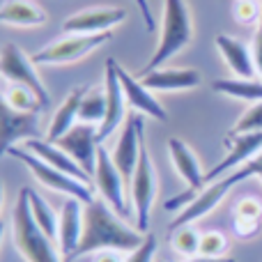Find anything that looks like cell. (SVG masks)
<instances>
[{"label":"cell","instance_id":"obj_1","mask_svg":"<svg viewBox=\"0 0 262 262\" xmlns=\"http://www.w3.org/2000/svg\"><path fill=\"white\" fill-rule=\"evenodd\" d=\"M145 239V232L131 228L124 219L111 207L106 200L95 198L85 205V221H83V237L72 260L99 253V251H120L131 253Z\"/></svg>","mask_w":262,"mask_h":262},{"label":"cell","instance_id":"obj_2","mask_svg":"<svg viewBox=\"0 0 262 262\" xmlns=\"http://www.w3.org/2000/svg\"><path fill=\"white\" fill-rule=\"evenodd\" d=\"M12 235L14 246L23 255L26 262H64L58 249V242H53L39 226L35 223L28 203V186H23L16 195V203L12 209Z\"/></svg>","mask_w":262,"mask_h":262},{"label":"cell","instance_id":"obj_3","mask_svg":"<svg viewBox=\"0 0 262 262\" xmlns=\"http://www.w3.org/2000/svg\"><path fill=\"white\" fill-rule=\"evenodd\" d=\"M191 41H193V18H191V9L186 0H163L159 41L143 72H154L159 67H166V62H170L177 53H182Z\"/></svg>","mask_w":262,"mask_h":262},{"label":"cell","instance_id":"obj_4","mask_svg":"<svg viewBox=\"0 0 262 262\" xmlns=\"http://www.w3.org/2000/svg\"><path fill=\"white\" fill-rule=\"evenodd\" d=\"M7 154L14 159H18V161L32 172V177H35L41 186L55 191V193H62L64 198H76L85 205L97 198V195L92 193L88 182L76 180V177L67 175V172H62V170H55V168H51L49 163H44L41 159H37L35 154H30L26 147H12Z\"/></svg>","mask_w":262,"mask_h":262},{"label":"cell","instance_id":"obj_5","mask_svg":"<svg viewBox=\"0 0 262 262\" xmlns=\"http://www.w3.org/2000/svg\"><path fill=\"white\" fill-rule=\"evenodd\" d=\"M131 184V212L136 219V228L140 232H147L149 228V216H152V207L157 200V189H159V180H157V170H154L152 157H149L147 147H140V157L136 163V170L129 180Z\"/></svg>","mask_w":262,"mask_h":262},{"label":"cell","instance_id":"obj_6","mask_svg":"<svg viewBox=\"0 0 262 262\" xmlns=\"http://www.w3.org/2000/svg\"><path fill=\"white\" fill-rule=\"evenodd\" d=\"M0 76L9 85H23L39 99L41 106H49V90H46L41 76L37 74V67L32 58L16 44H5L0 49Z\"/></svg>","mask_w":262,"mask_h":262},{"label":"cell","instance_id":"obj_7","mask_svg":"<svg viewBox=\"0 0 262 262\" xmlns=\"http://www.w3.org/2000/svg\"><path fill=\"white\" fill-rule=\"evenodd\" d=\"M111 32H99V35H72L62 37V39L53 41V44L39 49L32 55L35 64H44V67H55V64H72L83 60L85 55L95 53L97 49L111 41Z\"/></svg>","mask_w":262,"mask_h":262},{"label":"cell","instance_id":"obj_8","mask_svg":"<svg viewBox=\"0 0 262 262\" xmlns=\"http://www.w3.org/2000/svg\"><path fill=\"white\" fill-rule=\"evenodd\" d=\"M92 180H95L99 198L106 200L122 219L127 216L131 212L129 203H127V193H124V182L127 180H124V175L118 170L113 157H111V152H106L104 145H101L99 152H97V163H95V175H92Z\"/></svg>","mask_w":262,"mask_h":262},{"label":"cell","instance_id":"obj_9","mask_svg":"<svg viewBox=\"0 0 262 262\" xmlns=\"http://www.w3.org/2000/svg\"><path fill=\"white\" fill-rule=\"evenodd\" d=\"M237 184H239V180H237L235 172H228L221 180L212 182V184H205V189L198 191V195H195L182 212H177V216L170 221V230L172 228H180V226H195L200 219L212 214L214 209L223 203V198L230 193L232 186H237Z\"/></svg>","mask_w":262,"mask_h":262},{"label":"cell","instance_id":"obj_10","mask_svg":"<svg viewBox=\"0 0 262 262\" xmlns=\"http://www.w3.org/2000/svg\"><path fill=\"white\" fill-rule=\"evenodd\" d=\"M30 138H39V113L12 108L0 95V159L16 147V143H26Z\"/></svg>","mask_w":262,"mask_h":262},{"label":"cell","instance_id":"obj_11","mask_svg":"<svg viewBox=\"0 0 262 262\" xmlns=\"http://www.w3.org/2000/svg\"><path fill=\"white\" fill-rule=\"evenodd\" d=\"M127 18V9L122 7H88L81 12L72 14L62 21L64 35H99V32H111L124 23Z\"/></svg>","mask_w":262,"mask_h":262},{"label":"cell","instance_id":"obj_12","mask_svg":"<svg viewBox=\"0 0 262 262\" xmlns=\"http://www.w3.org/2000/svg\"><path fill=\"white\" fill-rule=\"evenodd\" d=\"M88 175H95V163H97V152L101 147L99 140V127L97 124H85L78 122L76 127H72L60 140H55Z\"/></svg>","mask_w":262,"mask_h":262},{"label":"cell","instance_id":"obj_13","mask_svg":"<svg viewBox=\"0 0 262 262\" xmlns=\"http://www.w3.org/2000/svg\"><path fill=\"white\" fill-rule=\"evenodd\" d=\"M143 122H140V113H131L127 120H124L122 124V131H120V138L118 143H115L113 152H111V157H113L115 166H118V170L124 175V180H131V175H134L136 170V163H138V157H140V147H143Z\"/></svg>","mask_w":262,"mask_h":262},{"label":"cell","instance_id":"obj_14","mask_svg":"<svg viewBox=\"0 0 262 262\" xmlns=\"http://www.w3.org/2000/svg\"><path fill=\"white\" fill-rule=\"evenodd\" d=\"M104 92H106V118L99 124V140L104 143L111 134L124 122V106H127V97H124L122 83L118 76V62L113 58L106 60V74H104Z\"/></svg>","mask_w":262,"mask_h":262},{"label":"cell","instance_id":"obj_15","mask_svg":"<svg viewBox=\"0 0 262 262\" xmlns=\"http://www.w3.org/2000/svg\"><path fill=\"white\" fill-rule=\"evenodd\" d=\"M83 221H85V203L76 198H64L58 221V249L64 262H72L78 244H81Z\"/></svg>","mask_w":262,"mask_h":262},{"label":"cell","instance_id":"obj_16","mask_svg":"<svg viewBox=\"0 0 262 262\" xmlns=\"http://www.w3.org/2000/svg\"><path fill=\"white\" fill-rule=\"evenodd\" d=\"M260 152H262V131L235 136V140L230 143L228 154L212 168V170H207V177H205V180H207V184H212V182L226 177L228 172H232V170H237L239 166L249 163L251 159H255Z\"/></svg>","mask_w":262,"mask_h":262},{"label":"cell","instance_id":"obj_17","mask_svg":"<svg viewBox=\"0 0 262 262\" xmlns=\"http://www.w3.org/2000/svg\"><path fill=\"white\" fill-rule=\"evenodd\" d=\"M168 157H170V163L175 168V172L186 182V189L189 191H203L205 184H207V172L203 170V163H200L198 154L189 147L182 138H168Z\"/></svg>","mask_w":262,"mask_h":262},{"label":"cell","instance_id":"obj_18","mask_svg":"<svg viewBox=\"0 0 262 262\" xmlns=\"http://www.w3.org/2000/svg\"><path fill=\"white\" fill-rule=\"evenodd\" d=\"M140 83L149 92H182L198 88L203 78L193 67H159L154 72H145Z\"/></svg>","mask_w":262,"mask_h":262},{"label":"cell","instance_id":"obj_19","mask_svg":"<svg viewBox=\"0 0 262 262\" xmlns=\"http://www.w3.org/2000/svg\"><path fill=\"white\" fill-rule=\"evenodd\" d=\"M118 76H120V83H122V90H124V97H127V106L131 111L140 115H147L152 120H159V122H166L168 120V113L161 104L157 101V97L138 81L134 78L127 69H122L118 64Z\"/></svg>","mask_w":262,"mask_h":262},{"label":"cell","instance_id":"obj_20","mask_svg":"<svg viewBox=\"0 0 262 262\" xmlns=\"http://www.w3.org/2000/svg\"><path fill=\"white\" fill-rule=\"evenodd\" d=\"M216 51L221 53L223 62L228 64L235 78H255V62H253V53H251V46L244 44L242 39L230 35H219L216 37Z\"/></svg>","mask_w":262,"mask_h":262},{"label":"cell","instance_id":"obj_21","mask_svg":"<svg viewBox=\"0 0 262 262\" xmlns=\"http://www.w3.org/2000/svg\"><path fill=\"white\" fill-rule=\"evenodd\" d=\"M26 149L30 154H35L37 159H41L44 163H49L51 168H55V170H62V172H67V175L76 177V180H83V182L90 180V175H88L58 143L41 140V138H30V140H26Z\"/></svg>","mask_w":262,"mask_h":262},{"label":"cell","instance_id":"obj_22","mask_svg":"<svg viewBox=\"0 0 262 262\" xmlns=\"http://www.w3.org/2000/svg\"><path fill=\"white\" fill-rule=\"evenodd\" d=\"M49 21L46 12L30 0H5L0 5V23L12 28H39Z\"/></svg>","mask_w":262,"mask_h":262},{"label":"cell","instance_id":"obj_23","mask_svg":"<svg viewBox=\"0 0 262 262\" xmlns=\"http://www.w3.org/2000/svg\"><path fill=\"white\" fill-rule=\"evenodd\" d=\"M83 92H85L83 88H74L62 99V104L55 108L53 118H51V124H49V131H46V140L55 143V140L62 138L69 129L78 124V108H81Z\"/></svg>","mask_w":262,"mask_h":262},{"label":"cell","instance_id":"obj_24","mask_svg":"<svg viewBox=\"0 0 262 262\" xmlns=\"http://www.w3.org/2000/svg\"><path fill=\"white\" fill-rule=\"evenodd\" d=\"M212 90L216 95L251 101V104L262 101V81H255V78H216L212 81Z\"/></svg>","mask_w":262,"mask_h":262},{"label":"cell","instance_id":"obj_25","mask_svg":"<svg viewBox=\"0 0 262 262\" xmlns=\"http://www.w3.org/2000/svg\"><path fill=\"white\" fill-rule=\"evenodd\" d=\"M28 203H30V212H32V219L35 223L51 237L53 242H58V221H60V212H55L51 207V203L44 198L41 193L32 191L28 186Z\"/></svg>","mask_w":262,"mask_h":262},{"label":"cell","instance_id":"obj_26","mask_svg":"<svg viewBox=\"0 0 262 262\" xmlns=\"http://www.w3.org/2000/svg\"><path fill=\"white\" fill-rule=\"evenodd\" d=\"M106 118V92L104 88H90L83 92L81 108H78V122L97 124L99 127Z\"/></svg>","mask_w":262,"mask_h":262},{"label":"cell","instance_id":"obj_27","mask_svg":"<svg viewBox=\"0 0 262 262\" xmlns=\"http://www.w3.org/2000/svg\"><path fill=\"white\" fill-rule=\"evenodd\" d=\"M200 237H203V232H200L195 226L172 228V232H170V249L175 251L180 258H184V260L195 258V255H198V251H200Z\"/></svg>","mask_w":262,"mask_h":262},{"label":"cell","instance_id":"obj_28","mask_svg":"<svg viewBox=\"0 0 262 262\" xmlns=\"http://www.w3.org/2000/svg\"><path fill=\"white\" fill-rule=\"evenodd\" d=\"M3 97L12 108L23 111V113H39V108H44V106L39 104V99L23 85H7Z\"/></svg>","mask_w":262,"mask_h":262},{"label":"cell","instance_id":"obj_29","mask_svg":"<svg viewBox=\"0 0 262 262\" xmlns=\"http://www.w3.org/2000/svg\"><path fill=\"white\" fill-rule=\"evenodd\" d=\"M230 249V239H228L226 232L221 230H207L200 237V251L198 255H205V258H223Z\"/></svg>","mask_w":262,"mask_h":262},{"label":"cell","instance_id":"obj_30","mask_svg":"<svg viewBox=\"0 0 262 262\" xmlns=\"http://www.w3.org/2000/svg\"><path fill=\"white\" fill-rule=\"evenodd\" d=\"M253 131H262V101L258 104H251L244 111L239 120L235 122L230 136H239V134H253Z\"/></svg>","mask_w":262,"mask_h":262},{"label":"cell","instance_id":"obj_31","mask_svg":"<svg viewBox=\"0 0 262 262\" xmlns=\"http://www.w3.org/2000/svg\"><path fill=\"white\" fill-rule=\"evenodd\" d=\"M232 16L239 26H255V23H260L262 7L258 0H235Z\"/></svg>","mask_w":262,"mask_h":262},{"label":"cell","instance_id":"obj_32","mask_svg":"<svg viewBox=\"0 0 262 262\" xmlns=\"http://www.w3.org/2000/svg\"><path fill=\"white\" fill-rule=\"evenodd\" d=\"M157 235H152V232H145V239L143 244L138 246V249H134L131 253H127V258L124 262H154L157 258Z\"/></svg>","mask_w":262,"mask_h":262},{"label":"cell","instance_id":"obj_33","mask_svg":"<svg viewBox=\"0 0 262 262\" xmlns=\"http://www.w3.org/2000/svg\"><path fill=\"white\" fill-rule=\"evenodd\" d=\"M235 216L262 221V203L258 198H253V195H244V198L235 205Z\"/></svg>","mask_w":262,"mask_h":262},{"label":"cell","instance_id":"obj_34","mask_svg":"<svg viewBox=\"0 0 262 262\" xmlns=\"http://www.w3.org/2000/svg\"><path fill=\"white\" fill-rule=\"evenodd\" d=\"M232 228H235V235H237V237H242V239H251V237L258 235V230H260V221L235 216V221H232Z\"/></svg>","mask_w":262,"mask_h":262},{"label":"cell","instance_id":"obj_35","mask_svg":"<svg viewBox=\"0 0 262 262\" xmlns=\"http://www.w3.org/2000/svg\"><path fill=\"white\" fill-rule=\"evenodd\" d=\"M251 53H253V62H255V72L262 78V28H258L251 41Z\"/></svg>","mask_w":262,"mask_h":262},{"label":"cell","instance_id":"obj_36","mask_svg":"<svg viewBox=\"0 0 262 262\" xmlns=\"http://www.w3.org/2000/svg\"><path fill=\"white\" fill-rule=\"evenodd\" d=\"M136 5H138L140 14H143V21H145V28H147L149 32L157 28V23H154V16H152V7H149V0H136Z\"/></svg>","mask_w":262,"mask_h":262},{"label":"cell","instance_id":"obj_37","mask_svg":"<svg viewBox=\"0 0 262 262\" xmlns=\"http://www.w3.org/2000/svg\"><path fill=\"white\" fill-rule=\"evenodd\" d=\"M92 262H124V253H120V251H99V253H95Z\"/></svg>","mask_w":262,"mask_h":262},{"label":"cell","instance_id":"obj_38","mask_svg":"<svg viewBox=\"0 0 262 262\" xmlns=\"http://www.w3.org/2000/svg\"><path fill=\"white\" fill-rule=\"evenodd\" d=\"M184 262H235V258H230V255H223V258H205V255H195V258H189Z\"/></svg>","mask_w":262,"mask_h":262},{"label":"cell","instance_id":"obj_39","mask_svg":"<svg viewBox=\"0 0 262 262\" xmlns=\"http://www.w3.org/2000/svg\"><path fill=\"white\" fill-rule=\"evenodd\" d=\"M3 203H5V186H3V180H0V212H3Z\"/></svg>","mask_w":262,"mask_h":262},{"label":"cell","instance_id":"obj_40","mask_svg":"<svg viewBox=\"0 0 262 262\" xmlns=\"http://www.w3.org/2000/svg\"><path fill=\"white\" fill-rule=\"evenodd\" d=\"M3 237H5V221L0 219V244H3Z\"/></svg>","mask_w":262,"mask_h":262},{"label":"cell","instance_id":"obj_41","mask_svg":"<svg viewBox=\"0 0 262 262\" xmlns=\"http://www.w3.org/2000/svg\"><path fill=\"white\" fill-rule=\"evenodd\" d=\"M258 28H262V16H260V23H258Z\"/></svg>","mask_w":262,"mask_h":262},{"label":"cell","instance_id":"obj_42","mask_svg":"<svg viewBox=\"0 0 262 262\" xmlns=\"http://www.w3.org/2000/svg\"><path fill=\"white\" fill-rule=\"evenodd\" d=\"M258 180H260V182H262V172H260V175H258Z\"/></svg>","mask_w":262,"mask_h":262}]
</instances>
